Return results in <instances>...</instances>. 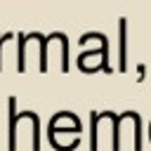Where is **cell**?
Returning <instances> with one entry per match:
<instances>
[{"label":"cell","mask_w":151,"mask_h":151,"mask_svg":"<svg viewBox=\"0 0 151 151\" xmlns=\"http://www.w3.org/2000/svg\"><path fill=\"white\" fill-rule=\"evenodd\" d=\"M120 68H125V21H120Z\"/></svg>","instance_id":"obj_1"},{"label":"cell","mask_w":151,"mask_h":151,"mask_svg":"<svg viewBox=\"0 0 151 151\" xmlns=\"http://www.w3.org/2000/svg\"><path fill=\"white\" fill-rule=\"evenodd\" d=\"M31 123H33V130H38V118L35 116H31ZM38 146H40V139H38V132H33V151H38Z\"/></svg>","instance_id":"obj_2"}]
</instances>
